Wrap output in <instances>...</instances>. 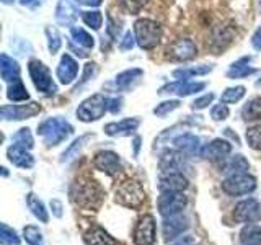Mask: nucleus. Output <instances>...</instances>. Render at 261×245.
I'll list each match as a JSON object with an SVG mask.
<instances>
[{
  "label": "nucleus",
  "instance_id": "obj_5",
  "mask_svg": "<svg viewBox=\"0 0 261 245\" xmlns=\"http://www.w3.org/2000/svg\"><path fill=\"white\" fill-rule=\"evenodd\" d=\"M106 111H108V98H105L101 93H96L80 103L77 108V118L84 122H92L103 118Z\"/></svg>",
  "mask_w": 261,
  "mask_h": 245
},
{
  "label": "nucleus",
  "instance_id": "obj_60",
  "mask_svg": "<svg viewBox=\"0 0 261 245\" xmlns=\"http://www.w3.org/2000/svg\"><path fill=\"white\" fill-rule=\"evenodd\" d=\"M256 87H261V79H259V80H256Z\"/></svg>",
  "mask_w": 261,
  "mask_h": 245
},
{
  "label": "nucleus",
  "instance_id": "obj_56",
  "mask_svg": "<svg viewBox=\"0 0 261 245\" xmlns=\"http://www.w3.org/2000/svg\"><path fill=\"white\" fill-rule=\"evenodd\" d=\"M69 47H70L72 51L75 53V54H77L79 57H87V53H84V51H82V49H77V47H73V44H72V43L69 44Z\"/></svg>",
  "mask_w": 261,
  "mask_h": 245
},
{
  "label": "nucleus",
  "instance_id": "obj_34",
  "mask_svg": "<svg viewBox=\"0 0 261 245\" xmlns=\"http://www.w3.org/2000/svg\"><path fill=\"white\" fill-rule=\"evenodd\" d=\"M144 76V72L141 69H129V70H124L118 74L116 77V85L119 88H127L134 84V82H137L139 79H141Z\"/></svg>",
  "mask_w": 261,
  "mask_h": 245
},
{
  "label": "nucleus",
  "instance_id": "obj_19",
  "mask_svg": "<svg viewBox=\"0 0 261 245\" xmlns=\"http://www.w3.org/2000/svg\"><path fill=\"white\" fill-rule=\"evenodd\" d=\"M186 167V154L183 151H165L160 157V168L163 172H179Z\"/></svg>",
  "mask_w": 261,
  "mask_h": 245
},
{
  "label": "nucleus",
  "instance_id": "obj_46",
  "mask_svg": "<svg viewBox=\"0 0 261 245\" xmlns=\"http://www.w3.org/2000/svg\"><path fill=\"white\" fill-rule=\"evenodd\" d=\"M96 72H98L96 64H93V62H88V64L85 65V69H84V74H82V80H80V84L75 87V90H73V92H77V90H79L82 85L87 84L88 80H92V77H95V76H96Z\"/></svg>",
  "mask_w": 261,
  "mask_h": 245
},
{
  "label": "nucleus",
  "instance_id": "obj_53",
  "mask_svg": "<svg viewBox=\"0 0 261 245\" xmlns=\"http://www.w3.org/2000/svg\"><path fill=\"white\" fill-rule=\"evenodd\" d=\"M108 23H110L108 33H110V35H111L114 39H118V36H119V27H114V24H113V20H111V16L108 18Z\"/></svg>",
  "mask_w": 261,
  "mask_h": 245
},
{
  "label": "nucleus",
  "instance_id": "obj_13",
  "mask_svg": "<svg viewBox=\"0 0 261 245\" xmlns=\"http://www.w3.org/2000/svg\"><path fill=\"white\" fill-rule=\"evenodd\" d=\"M93 165H95V168L105 172L106 175H116L122 170V163H121L119 155L113 151L98 152L93 159Z\"/></svg>",
  "mask_w": 261,
  "mask_h": 245
},
{
  "label": "nucleus",
  "instance_id": "obj_35",
  "mask_svg": "<svg viewBox=\"0 0 261 245\" xmlns=\"http://www.w3.org/2000/svg\"><path fill=\"white\" fill-rule=\"evenodd\" d=\"M212 70V65H198V67H190V69H176L173 70L175 79H190L194 76H206Z\"/></svg>",
  "mask_w": 261,
  "mask_h": 245
},
{
  "label": "nucleus",
  "instance_id": "obj_10",
  "mask_svg": "<svg viewBox=\"0 0 261 245\" xmlns=\"http://www.w3.org/2000/svg\"><path fill=\"white\" fill-rule=\"evenodd\" d=\"M155 217L152 214H145L139 219L134 229V243L136 245H153L155 243Z\"/></svg>",
  "mask_w": 261,
  "mask_h": 245
},
{
  "label": "nucleus",
  "instance_id": "obj_17",
  "mask_svg": "<svg viewBox=\"0 0 261 245\" xmlns=\"http://www.w3.org/2000/svg\"><path fill=\"white\" fill-rule=\"evenodd\" d=\"M188 186V180L181 172H163L159 178L160 191H183Z\"/></svg>",
  "mask_w": 261,
  "mask_h": 245
},
{
  "label": "nucleus",
  "instance_id": "obj_14",
  "mask_svg": "<svg viewBox=\"0 0 261 245\" xmlns=\"http://www.w3.org/2000/svg\"><path fill=\"white\" fill-rule=\"evenodd\" d=\"M188 227H190V219L179 212V214H175V216L163 217L162 232H163V237H165V240H171V239H176L178 235H181Z\"/></svg>",
  "mask_w": 261,
  "mask_h": 245
},
{
  "label": "nucleus",
  "instance_id": "obj_44",
  "mask_svg": "<svg viewBox=\"0 0 261 245\" xmlns=\"http://www.w3.org/2000/svg\"><path fill=\"white\" fill-rule=\"evenodd\" d=\"M145 4H147V0H119V5L124 8V12L130 15H137L144 8Z\"/></svg>",
  "mask_w": 261,
  "mask_h": 245
},
{
  "label": "nucleus",
  "instance_id": "obj_41",
  "mask_svg": "<svg viewBox=\"0 0 261 245\" xmlns=\"http://www.w3.org/2000/svg\"><path fill=\"white\" fill-rule=\"evenodd\" d=\"M245 137H247V142L251 149L261 151V125L250 128L247 131V134H245Z\"/></svg>",
  "mask_w": 261,
  "mask_h": 245
},
{
  "label": "nucleus",
  "instance_id": "obj_30",
  "mask_svg": "<svg viewBox=\"0 0 261 245\" xmlns=\"http://www.w3.org/2000/svg\"><path fill=\"white\" fill-rule=\"evenodd\" d=\"M250 168V163L248 160L243 157V155H235V157H230L224 165L225 174L228 175H233V174H247Z\"/></svg>",
  "mask_w": 261,
  "mask_h": 245
},
{
  "label": "nucleus",
  "instance_id": "obj_37",
  "mask_svg": "<svg viewBox=\"0 0 261 245\" xmlns=\"http://www.w3.org/2000/svg\"><path fill=\"white\" fill-rule=\"evenodd\" d=\"M23 237L28 245H44L43 232L36 226H27L23 229Z\"/></svg>",
  "mask_w": 261,
  "mask_h": 245
},
{
  "label": "nucleus",
  "instance_id": "obj_1",
  "mask_svg": "<svg viewBox=\"0 0 261 245\" xmlns=\"http://www.w3.org/2000/svg\"><path fill=\"white\" fill-rule=\"evenodd\" d=\"M72 133H73L72 125L62 118H47L38 126V136L44 139V144L47 147L59 145L62 141L70 137Z\"/></svg>",
  "mask_w": 261,
  "mask_h": 245
},
{
  "label": "nucleus",
  "instance_id": "obj_43",
  "mask_svg": "<svg viewBox=\"0 0 261 245\" xmlns=\"http://www.w3.org/2000/svg\"><path fill=\"white\" fill-rule=\"evenodd\" d=\"M13 142L18 144V145L27 147V149H33V145H35V141H33V136H31L28 128L18 129V133L13 136Z\"/></svg>",
  "mask_w": 261,
  "mask_h": 245
},
{
  "label": "nucleus",
  "instance_id": "obj_12",
  "mask_svg": "<svg viewBox=\"0 0 261 245\" xmlns=\"http://www.w3.org/2000/svg\"><path fill=\"white\" fill-rule=\"evenodd\" d=\"M79 5L80 0H59L56 8V21L61 27H72L79 18Z\"/></svg>",
  "mask_w": 261,
  "mask_h": 245
},
{
  "label": "nucleus",
  "instance_id": "obj_49",
  "mask_svg": "<svg viewBox=\"0 0 261 245\" xmlns=\"http://www.w3.org/2000/svg\"><path fill=\"white\" fill-rule=\"evenodd\" d=\"M134 43H136L134 35L130 31H127L124 35V38H122V41H121V49H122V51H129V49L134 47Z\"/></svg>",
  "mask_w": 261,
  "mask_h": 245
},
{
  "label": "nucleus",
  "instance_id": "obj_26",
  "mask_svg": "<svg viewBox=\"0 0 261 245\" xmlns=\"http://www.w3.org/2000/svg\"><path fill=\"white\" fill-rule=\"evenodd\" d=\"M0 74L5 82H13L20 79V65L13 57L2 54L0 56Z\"/></svg>",
  "mask_w": 261,
  "mask_h": 245
},
{
  "label": "nucleus",
  "instance_id": "obj_22",
  "mask_svg": "<svg viewBox=\"0 0 261 245\" xmlns=\"http://www.w3.org/2000/svg\"><path fill=\"white\" fill-rule=\"evenodd\" d=\"M141 125L139 118H126L118 122H108L105 126V133L108 136H129Z\"/></svg>",
  "mask_w": 261,
  "mask_h": 245
},
{
  "label": "nucleus",
  "instance_id": "obj_50",
  "mask_svg": "<svg viewBox=\"0 0 261 245\" xmlns=\"http://www.w3.org/2000/svg\"><path fill=\"white\" fill-rule=\"evenodd\" d=\"M122 98H110L108 100V110L111 111V113H119L121 111V108H122Z\"/></svg>",
  "mask_w": 261,
  "mask_h": 245
},
{
  "label": "nucleus",
  "instance_id": "obj_32",
  "mask_svg": "<svg viewBox=\"0 0 261 245\" xmlns=\"http://www.w3.org/2000/svg\"><path fill=\"white\" fill-rule=\"evenodd\" d=\"M7 96L10 98V100L13 102H24L30 98V93L27 87L23 85V82L18 79V80H13V84L8 85L7 88Z\"/></svg>",
  "mask_w": 261,
  "mask_h": 245
},
{
  "label": "nucleus",
  "instance_id": "obj_45",
  "mask_svg": "<svg viewBox=\"0 0 261 245\" xmlns=\"http://www.w3.org/2000/svg\"><path fill=\"white\" fill-rule=\"evenodd\" d=\"M181 105L178 100H168V102H163L160 105H157L153 108V113L157 114V116H167L168 113H171L173 110H176L178 106Z\"/></svg>",
  "mask_w": 261,
  "mask_h": 245
},
{
  "label": "nucleus",
  "instance_id": "obj_57",
  "mask_svg": "<svg viewBox=\"0 0 261 245\" xmlns=\"http://www.w3.org/2000/svg\"><path fill=\"white\" fill-rule=\"evenodd\" d=\"M139 147H141V137H136L134 139V154H139Z\"/></svg>",
  "mask_w": 261,
  "mask_h": 245
},
{
  "label": "nucleus",
  "instance_id": "obj_31",
  "mask_svg": "<svg viewBox=\"0 0 261 245\" xmlns=\"http://www.w3.org/2000/svg\"><path fill=\"white\" fill-rule=\"evenodd\" d=\"M242 118L245 121H256L261 119V96L251 98L250 102L242 108Z\"/></svg>",
  "mask_w": 261,
  "mask_h": 245
},
{
  "label": "nucleus",
  "instance_id": "obj_38",
  "mask_svg": "<svg viewBox=\"0 0 261 245\" xmlns=\"http://www.w3.org/2000/svg\"><path fill=\"white\" fill-rule=\"evenodd\" d=\"M0 243L2 245H20V237L12 227H8L5 223L0 224Z\"/></svg>",
  "mask_w": 261,
  "mask_h": 245
},
{
  "label": "nucleus",
  "instance_id": "obj_52",
  "mask_svg": "<svg viewBox=\"0 0 261 245\" xmlns=\"http://www.w3.org/2000/svg\"><path fill=\"white\" fill-rule=\"evenodd\" d=\"M251 44L255 49H258V51H261V27L255 31V35H253L251 38Z\"/></svg>",
  "mask_w": 261,
  "mask_h": 245
},
{
  "label": "nucleus",
  "instance_id": "obj_6",
  "mask_svg": "<svg viewBox=\"0 0 261 245\" xmlns=\"http://www.w3.org/2000/svg\"><path fill=\"white\" fill-rule=\"evenodd\" d=\"M28 72H30V76H31L33 84H35V87L39 90L41 93L51 96V95H54L57 92V87L53 82L51 70H49L41 61H38V59L30 61Z\"/></svg>",
  "mask_w": 261,
  "mask_h": 245
},
{
  "label": "nucleus",
  "instance_id": "obj_62",
  "mask_svg": "<svg viewBox=\"0 0 261 245\" xmlns=\"http://www.w3.org/2000/svg\"><path fill=\"white\" fill-rule=\"evenodd\" d=\"M178 245H185V243H178Z\"/></svg>",
  "mask_w": 261,
  "mask_h": 245
},
{
  "label": "nucleus",
  "instance_id": "obj_8",
  "mask_svg": "<svg viewBox=\"0 0 261 245\" xmlns=\"http://www.w3.org/2000/svg\"><path fill=\"white\" fill-rule=\"evenodd\" d=\"M186 204L188 200L181 191H162L157 201L159 212L163 217L179 214L186 208Z\"/></svg>",
  "mask_w": 261,
  "mask_h": 245
},
{
  "label": "nucleus",
  "instance_id": "obj_40",
  "mask_svg": "<svg viewBox=\"0 0 261 245\" xmlns=\"http://www.w3.org/2000/svg\"><path fill=\"white\" fill-rule=\"evenodd\" d=\"M82 18H84L87 27L93 28V30H100L101 24H103V15H101V12H98V10L84 12V13H82Z\"/></svg>",
  "mask_w": 261,
  "mask_h": 245
},
{
  "label": "nucleus",
  "instance_id": "obj_39",
  "mask_svg": "<svg viewBox=\"0 0 261 245\" xmlns=\"http://www.w3.org/2000/svg\"><path fill=\"white\" fill-rule=\"evenodd\" d=\"M243 96H245V87L242 85L230 87L222 93V96H220V103H237V102H240Z\"/></svg>",
  "mask_w": 261,
  "mask_h": 245
},
{
  "label": "nucleus",
  "instance_id": "obj_51",
  "mask_svg": "<svg viewBox=\"0 0 261 245\" xmlns=\"http://www.w3.org/2000/svg\"><path fill=\"white\" fill-rule=\"evenodd\" d=\"M51 209L56 217H62V203L59 200H51Z\"/></svg>",
  "mask_w": 261,
  "mask_h": 245
},
{
  "label": "nucleus",
  "instance_id": "obj_54",
  "mask_svg": "<svg viewBox=\"0 0 261 245\" xmlns=\"http://www.w3.org/2000/svg\"><path fill=\"white\" fill-rule=\"evenodd\" d=\"M21 2V5H24V7H36V5H39L43 0H20Z\"/></svg>",
  "mask_w": 261,
  "mask_h": 245
},
{
  "label": "nucleus",
  "instance_id": "obj_27",
  "mask_svg": "<svg viewBox=\"0 0 261 245\" xmlns=\"http://www.w3.org/2000/svg\"><path fill=\"white\" fill-rule=\"evenodd\" d=\"M250 61H251V56H245L242 59H239L237 62H233L230 65V69L227 72V77L228 79H245L248 76H253V74H256V69L250 67Z\"/></svg>",
  "mask_w": 261,
  "mask_h": 245
},
{
  "label": "nucleus",
  "instance_id": "obj_25",
  "mask_svg": "<svg viewBox=\"0 0 261 245\" xmlns=\"http://www.w3.org/2000/svg\"><path fill=\"white\" fill-rule=\"evenodd\" d=\"M199 137H196L194 134L190 133H185L181 136L175 137L173 144L178 147L179 151H183L186 155H196V154H201V144H199Z\"/></svg>",
  "mask_w": 261,
  "mask_h": 245
},
{
  "label": "nucleus",
  "instance_id": "obj_11",
  "mask_svg": "<svg viewBox=\"0 0 261 245\" xmlns=\"http://www.w3.org/2000/svg\"><path fill=\"white\" fill-rule=\"evenodd\" d=\"M41 111V106L36 102H30L27 105H5L0 110L4 119H28L31 116H36Z\"/></svg>",
  "mask_w": 261,
  "mask_h": 245
},
{
  "label": "nucleus",
  "instance_id": "obj_28",
  "mask_svg": "<svg viewBox=\"0 0 261 245\" xmlns=\"http://www.w3.org/2000/svg\"><path fill=\"white\" fill-rule=\"evenodd\" d=\"M27 204H28L30 211L33 212V216H35L38 220H41V223H44V224L49 223V214H47V209L44 206V203L41 201L35 193L27 194Z\"/></svg>",
  "mask_w": 261,
  "mask_h": 245
},
{
  "label": "nucleus",
  "instance_id": "obj_36",
  "mask_svg": "<svg viewBox=\"0 0 261 245\" xmlns=\"http://www.w3.org/2000/svg\"><path fill=\"white\" fill-rule=\"evenodd\" d=\"M70 35H72V39L75 41L77 44L84 46V47H87V49H92V47L95 46L93 38L90 36L84 28H72V30H70Z\"/></svg>",
  "mask_w": 261,
  "mask_h": 245
},
{
  "label": "nucleus",
  "instance_id": "obj_48",
  "mask_svg": "<svg viewBox=\"0 0 261 245\" xmlns=\"http://www.w3.org/2000/svg\"><path fill=\"white\" fill-rule=\"evenodd\" d=\"M214 98H216L214 93H207V95H204V96L196 98V100L193 102V105H191V108L193 110H204V108H207Z\"/></svg>",
  "mask_w": 261,
  "mask_h": 245
},
{
  "label": "nucleus",
  "instance_id": "obj_33",
  "mask_svg": "<svg viewBox=\"0 0 261 245\" xmlns=\"http://www.w3.org/2000/svg\"><path fill=\"white\" fill-rule=\"evenodd\" d=\"M240 240L243 245L261 243V229L255 224H248L247 227H243V231L240 232Z\"/></svg>",
  "mask_w": 261,
  "mask_h": 245
},
{
  "label": "nucleus",
  "instance_id": "obj_24",
  "mask_svg": "<svg viewBox=\"0 0 261 245\" xmlns=\"http://www.w3.org/2000/svg\"><path fill=\"white\" fill-rule=\"evenodd\" d=\"M233 38V30L230 27H217L212 31V38L209 46L214 49V51H224V49L230 44V41Z\"/></svg>",
  "mask_w": 261,
  "mask_h": 245
},
{
  "label": "nucleus",
  "instance_id": "obj_23",
  "mask_svg": "<svg viewBox=\"0 0 261 245\" xmlns=\"http://www.w3.org/2000/svg\"><path fill=\"white\" fill-rule=\"evenodd\" d=\"M85 245H119L113 235H110L103 227H92L84 235Z\"/></svg>",
  "mask_w": 261,
  "mask_h": 245
},
{
  "label": "nucleus",
  "instance_id": "obj_47",
  "mask_svg": "<svg viewBox=\"0 0 261 245\" xmlns=\"http://www.w3.org/2000/svg\"><path fill=\"white\" fill-rule=\"evenodd\" d=\"M228 114H230V111H228L225 103L212 106V110H211V116H212V119H214V121H224V119L228 118Z\"/></svg>",
  "mask_w": 261,
  "mask_h": 245
},
{
  "label": "nucleus",
  "instance_id": "obj_58",
  "mask_svg": "<svg viewBox=\"0 0 261 245\" xmlns=\"http://www.w3.org/2000/svg\"><path fill=\"white\" fill-rule=\"evenodd\" d=\"M2 175H4V177H7V175H8V172H7V168H5V167L2 168Z\"/></svg>",
  "mask_w": 261,
  "mask_h": 245
},
{
  "label": "nucleus",
  "instance_id": "obj_16",
  "mask_svg": "<svg viewBox=\"0 0 261 245\" xmlns=\"http://www.w3.org/2000/svg\"><path fill=\"white\" fill-rule=\"evenodd\" d=\"M206 88V84L204 82H175V84H167L165 87H162L159 90V93H175L178 96H188V95H193L196 92H201V90Z\"/></svg>",
  "mask_w": 261,
  "mask_h": 245
},
{
  "label": "nucleus",
  "instance_id": "obj_15",
  "mask_svg": "<svg viewBox=\"0 0 261 245\" xmlns=\"http://www.w3.org/2000/svg\"><path fill=\"white\" fill-rule=\"evenodd\" d=\"M196 53H198V47H196V44L193 43L191 39H176L173 44L170 46L168 49V57L171 61H190L193 59V57L196 56Z\"/></svg>",
  "mask_w": 261,
  "mask_h": 245
},
{
  "label": "nucleus",
  "instance_id": "obj_3",
  "mask_svg": "<svg viewBox=\"0 0 261 245\" xmlns=\"http://www.w3.org/2000/svg\"><path fill=\"white\" fill-rule=\"evenodd\" d=\"M116 201L121 206H126L130 209L141 208L145 201V191L142 185L137 180H124L118 188H116Z\"/></svg>",
  "mask_w": 261,
  "mask_h": 245
},
{
  "label": "nucleus",
  "instance_id": "obj_61",
  "mask_svg": "<svg viewBox=\"0 0 261 245\" xmlns=\"http://www.w3.org/2000/svg\"><path fill=\"white\" fill-rule=\"evenodd\" d=\"M259 8H261V0H259Z\"/></svg>",
  "mask_w": 261,
  "mask_h": 245
},
{
  "label": "nucleus",
  "instance_id": "obj_21",
  "mask_svg": "<svg viewBox=\"0 0 261 245\" xmlns=\"http://www.w3.org/2000/svg\"><path fill=\"white\" fill-rule=\"evenodd\" d=\"M7 157L13 165L20 167V168H31L35 165V157L27 151V147L13 144L7 149Z\"/></svg>",
  "mask_w": 261,
  "mask_h": 245
},
{
  "label": "nucleus",
  "instance_id": "obj_29",
  "mask_svg": "<svg viewBox=\"0 0 261 245\" xmlns=\"http://www.w3.org/2000/svg\"><path fill=\"white\" fill-rule=\"evenodd\" d=\"M93 136L92 134H85V136H80L79 139H75L67 149L64 151V154H62V157H61V162H69V160H72V159H75V157H79V154L82 152V149L87 145V142L92 139Z\"/></svg>",
  "mask_w": 261,
  "mask_h": 245
},
{
  "label": "nucleus",
  "instance_id": "obj_9",
  "mask_svg": "<svg viewBox=\"0 0 261 245\" xmlns=\"http://www.w3.org/2000/svg\"><path fill=\"white\" fill-rule=\"evenodd\" d=\"M233 219L237 223H247V224L258 223L261 219V203L256 201L255 198H248V200L240 201L235 206Z\"/></svg>",
  "mask_w": 261,
  "mask_h": 245
},
{
  "label": "nucleus",
  "instance_id": "obj_4",
  "mask_svg": "<svg viewBox=\"0 0 261 245\" xmlns=\"http://www.w3.org/2000/svg\"><path fill=\"white\" fill-rule=\"evenodd\" d=\"M136 41L142 49H153L162 39V27L150 18H141L134 23Z\"/></svg>",
  "mask_w": 261,
  "mask_h": 245
},
{
  "label": "nucleus",
  "instance_id": "obj_2",
  "mask_svg": "<svg viewBox=\"0 0 261 245\" xmlns=\"http://www.w3.org/2000/svg\"><path fill=\"white\" fill-rule=\"evenodd\" d=\"M70 198L80 208L92 209L101 201V191L90 180H77L70 188Z\"/></svg>",
  "mask_w": 261,
  "mask_h": 245
},
{
  "label": "nucleus",
  "instance_id": "obj_63",
  "mask_svg": "<svg viewBox=\"0 0 261 245\" xmlns=\"http://www.w3.org/2000/svg\"><path fill=\"white\" fill-rule=\"evenodd\" d=\"M256 245H261V243H256Z\"/></svg>",
  "mask_w": 261,
  "mask_h": 245
},
{
  "label": "nucleus",
  "instance_id": "obj_7",
  "mask_svg": "<svg viewBox=\"0 0 261 245\" xmlns=\"http://www.w3.org/2000/svg\"><path fill=\"white\" fill-rule=\"evenodd\" d=\"M255 188H256V180L255 177L248 175V172L247 174L228 175L222 182V190L230 196L248 194L251 191H255Z\"/></svg>",
  "mask_w": 261,
  "mask_h": 245
},
{
  "label": "nucleus",
  "instance_id": "obj_42",
  "mask_svg": "<svg viewBox=\"0 0 261 245\" xmlns=\"http://www.w3.org/2000/svg\"><path fill=\"white\" fill-rule=\"evenodd\" d=\"M46 35H47L49 51H51L53 54H56L61 49V46H62V39H61L59 31H57L56 28H53V27H47L46 28Z\"/></svg>",
  "mask_w": 261,
  "mask_h": 245
},
{
  "label": "nucleus",
  "instance_id": "obj_55",
  "mask_svg": "<svg viewBox=\"0 0 261 245\" xmlns=\"http://www.w3.org/2000/svg\"><path fill=\"white\" fill-rule=\"evenodd\" d=\"M103 0H80V4H84V5H90V7H98V5H101Z\"/></svg>",
  "mask_w": 261,
  "mask_h": 245
},
{
  "label": "nucleus",
  "instance_id": "obj_20",
  "mask_svg": "<svg viewBox=\"0 0 261 245\" xmlns=\"http://www.w3.org/2000/svg\"><path fill=\"white\" fill-rule=\"evenodd\" d=\"M232 152V145L224 139H214L206 147H202L201 155L207 160H224L228 154Z\"/></svg>",
  "mask_w": 261,
  "mask_h": 245
},
{
  "label": "nucleus",
  "instance_id": "obj_59",
  "mask_svg": "<svg viewBox=\"0 0 261 245\" xmlns=\"http://www.w3.org/2000/svg\"><path fill=\"white\" fill-rule=\"evenodd\" d=\"M4 4H13V0H2Z\"/></svg>",
  "mask_w": 261,
  "mask_h": 245
},
{
  "label": "nucleus",
  "instance_id": "obj_18",
  "mask_svg": "<svg viewBox=\"0 0 261 245\" xmlns=\"http://www.w3.org/2000/svg\"><path fill=\"white\" fill-rule=\"evenodd\" d=\"M77 74H79L77 61L72 56L64 54L61 57L59 65H57V79H59V82L64 85H69L77 79Z\"/></svg>",
  "mask_w": 261,
  "mask_h": 245
}]
</instances>
